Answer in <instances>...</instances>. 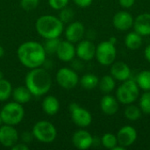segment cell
<instances>
[{
    "mask_svg": "<svg viewBox=\"0 0 150 150\" xmlns=\"http://www.w3.org/2000/svg\"><path fill=\"white\" fill-rule=\"evenodd\" d=\"M94 138L92 135L84 129L77 130L74 133L72 136V143L73 145L80 150H85L90 149L93 145Z\"/></svg>",
    "mask_w": 150,
    "mask_h": 150,
    "instance_id": "obj_15",
    "label": "cell"
},
{
    "mask_svg": "<svg viewBox=\"0 0 150 150\" xmlns=\"http://www.w3.org/2000/svg\"><path fill=\"white\" fill-rule=\"evenodd\" d=\"M140 90L144 91H150V70L141 71L135 79Z\"/></svg>",
    "mask_w": 150,
    "mask_h": 150,
    "instance_id": "obj_25",
    "label": "cell"
},
{
    "mask_svg": "<svg viewBox=\"0 0 150 150\" xmlns=\"http://www.w3.org/2000/svg\"><path fill=\"white\" fill-rule=\"evenodd\" d=\"M95 57L103 66H111L116 60L117 49L115 44L109 40L102 41L96 47Z\"/></svg>",
    "mask_w": 150,
    "mask_h": 150,
    "instance_id": "obj_7",
    "label": "cell"
},
{
    "mask_svg": "<svg viewBox=\"0 0 150 150\" xmlns=\"http://www.w3.org/2000/svg\"><path fill=\"white\" fill-rule=\"evenodd\" d=\"M40 0H20V6L25 11H33L38 7Z\"/></svg>",
    "mask_w": 150,
    "mask_h": 150,
    "instance_id": "obj_32",
    "label": "cell"
},
{
    "mask_svg": "<svg viewBox=\"0 0 150 150\" xmlns=\"http://www.w3.org/2000/svg\"><path fill=\"white\" fill-rule=\"evenodd\" d=\"M11 96L15 102L23 105L29 102L33 95L28 90V88L25 85V86H18L14 90H12Z\"/></svg>",
    "mask_w": 150,
    "mask_h": 150,
    "instance_id": "obj_21",
    "label": "cell"
},
{
    "mask_svg": "<svg viewBox=\"0 0 150 150\" xmlns=\"http://www.w3.org/2000/svg\"><path fill=\"white\" fill-rule=\"evenodd\" d=\"M35 28L37 33L45 39L59 38L63 33L64 24L54 15H43L37 19Z\"/></svg>",
    "mask_w": 150,
    "mask_h": 150,
    "instance_id": "obj_3",
    "label": "cell"
},
{
    "mask_svg": "<svg viewBox=\"0 0 150 150\" xmlns=\"http://www.w3.org/2000/svg\"><path fill=\"white\" fill-rule=\"evenodd\" d=\"M55 54L57 55L58 59H60L62 62H71L74 60L76 56V47L74 46V43L67 40H61Z\"/></svg>",
    "mask_w": 150,
    "mask_h": 150,
    "instance_id": "obj_16",
    "label": "cell"
},
{
    "mask_svg": "<svg viewBox=\"0 0 150 150\" xmlns=\"http://www.w3.org/2000/svg\"><path fill=\"white\" fill-rule=\"evenodd\" d=\"M137 131L132 126H124L122 127L118 134H117V140L118 144L123 146L124 148H128L132 146L135 141L137 140Z\"/></svg>",
    "mask_w": 150,
    "mask_h": 150,
    "instance_id": "obj_13",
    "label": "cell"
},
{
    "mask_svg": "<svg viewBox=\"0 0 150 150\" xmlns=\"http://www.w3.org/2000/svg\"><path fill=\"white\" fill-rule=\"evenodd\" d=\"M109 41H111L112 43L115 44V43L117 42V40L115 39V37H111V38H110V40H109Z\"/></svg>",
    "mask_w": 150,
    "mask_h": 150,
    "instance_id": "obj_40",
    "label": "cell"
},
{
    "mask_svg": "<svg viewBox=\"0 0 150 150\" xmlns=\"http://www.w3.org/2000/svg\"><path fill=\"white\" fill-rule=\"evenodd\" d=\"M85 34V28L80 21L70 22L65 29L66 40L72 43H78Z\"/></svg>",
    "mask_w": 150,
    "mask_h": 150,
    "instance_id": "obj_14",
    "label": "cell"
},
{
    "mask_svg": "<svg viewBox=\"0 0 150 150\" xmlns=\"http://www.w3.org/2000/svg\"><path fill=\"white\" fill-rule=\"evenodd\" d=\"M144 55H145V58L147 59V61L150 62V44L148 45L144 50Z\"/></svg>",
    "mask_w": 150,
    "mask_h": 150,
    "instance_id": "obj_38",
    "label": "cell"
},
{
    "mask_svg": "<svg viewBox=\"0 0 150 150\" xmlns=\"http://www.w3.org/2000/svg\"><path fill=\"white\" fill-rule=\"evenodd\" d=\"M99 78L94 74H85L79 79V83L84 90H93L98 86Z\"/></svg>",
    "mask_w": 150,
    "mask_h": 150,
    "instance_id": "obj_24",
    "label": "cell"
},
{
    "mask_svg": "<svg viewBox=\"0 0 150 150\" xmlns=\"http://www.w3.org/2000/svg\"><path fill=\"white\" fill-rule=\"evenodd\" d=\"M124 113H125V117L128 120H131V121L138 120L142 115V112L141 108L134 104L127 105Z\"/></svg>",
    "mask_w": 150,
    "mask_h": 150,
    "instance_id": "obj_26",
    "label": "cell"
},
{
    "mask_svg": "<svg viewBox=\"0 0 150 150\" xmlns=\"http://www.w3.org/2000/svg\"><path fill=\"white\" fill-rule=\"evenodd\" d=\"M115 87H116V80L112 77V75H105L99 79L98 88L102 92L105 94H109L115 89Z\"/></svg>",
    "mask_w": 150,
    "mask_h": 150,
    "instance_id": "obj_23",
    "label": "cell"
},
{
    "mask_svg": "<svg viewBox=\"0 0 150 150\" xmlns=\"http://www.w3.org/2000/svg\"><path fill=\"white\" fill-rule=\"evenodd\" d=\"M2 124H3V120H2V118H1V115H0V127L2 126Z\"/></svg>",
    "mask_w": 150,
    "mask_h": 150,
    "instance_id": "obj_42",
    "label": "cell"
},
{
    "mask_svg": "<svg viewBox=\"0 0 150 150\" xmlns=\"http://www.w3.org/2000/svg\"><path fill=\"white\" fill-rule=\"evenodd\" d=\"M101 144L103 145L104 148L107 149L112 150V149L118 145V140L117 136L112 133H106L101 137Z\"/></svg>",
    "mask_w": 150,
    "mask_h": 150,
    "instance_id": "obj_28",
    "label": "cell"
},
{
    "mask_svg": "<svg viewBox=\"0 0 150 150\" xmlns=\"http://www.w3.org/2000/svg\"><path fill=\"white\" fill-rule=\"evenodd\" d=\"M0 115L3 120V124L17 126L24 119L25 110L21 104L15 101L7 103L2 108Z\"/></svg>",
    "mask_w": 150,
    "mask_h": 150,
    "instance_id": "obj_5",
    "label": "cell"
},
{
    "mask_svg": "<svg viewBox=\"0 0 150 150\" xmlns=\"http://www.w3.org/2000/svg\"><path fill=\"white\" fill-rule=\"evenodd\" d=\"M18 136L14 126L4 124L0 127V144L2 146L11 149L18 142Z\"/></svg>",
    "mask_w": 150,
    "mask_h": 150,
    "instance_id": "obj_10",
    "label": "cell"
},
{
    "mask_svg": "<svg viewBox=\"0 0 150 150\" xmlns=\"http://www.w3.org/2000/svg\"><path fill=\"white\" fill-rule=\"evenodd\" d=\"M75 16V12L73 11V9L69 8V7H64L62 10H60V13H59V18L61 19V21L63 24L66 23H70L72 21V19L74 18Z\"/></svg>",
    "mask_w": 150,
    "mask_h": 150,
    "instance_id": "obj_31",
    "label": "cell"
},
{
    "mask_svg": "<svg viewBox=\"0 0 150 150\" xmlns=\"http://www.w3.org/2000/svg\"><path fill=\"white\" fill-rule=\"evenodd\" d=\"M140 96V88L135 80L129 78L122 82L116 91V98L119 103L125 105L134 104Z\"/></svg>",
    "mask_w": 150,
    "mask_h": 150,
    "instance_id": "obj_4",
    "label": "cell"
},
{
    "mask_svg": "<svg viewBox=\"0 0 150 150\" xmlns=\"http://www.w3.org/2000/svg\"><path fill=\"white\" fill-rule=\"evenodd\" d=\"M139 107L141 108L142 113L150 114V91H145L140 98Z\"/></svg>",
    "mask_w": 150,
    "mask_h": 150,
    "instance_id": "obj_30",
    "label": "cell"
},
{
    "mask_svg": "<svg viewBox=\"0 0 150 150\" xmlns=\"http://www.w3.org/2000/svg\"><path fill=\"white\" fill-rule=\"evenodd\" d=\"M100 109L106 115H114L120 109L119 101L115 97L106 94L100 100Z\"/></svg>",
    "mask_w": 150,
    "mask_h": 150,
    "instance_id": "obj_19",
    "label": "cell"
},
{
    "mask_svg": "<svg viewBox=\"0 0 150 150\" xmlns=\"http://www.w3.org/2000/svg\"><path fill=\"white\" fill-rule=\"evenodd\" d=\"M111 75L120 82H124L131 77V69L124 62H114L111 65Z\"/></svg>",
    "mask_w": 150,
    "mask_h": 150,
    "instance_id": "obj_17",
    "label": "cell"
},
{
    "mask_svg": "<svg viewBox=\"0 0 150 150\" xmlns=\"http://www.w3.org/2000/svg\"><path fill=\"white\" fill-rule=\"evenodd\" d=\"M71 113V120L75 125L81 128L89 127L92 122V116L91 112L85 108L81 107L76 103H71L69 106Z\"/></svg>",
    "mask_w": 150,
    "mask_h": 150,
    "instance_id": "obj_8",
    "label": "cell"
},
{
    "mask_svg": "<svg viewBox=\"0 0 150 150\" xmlns=\"http://www.w3.org/2000/svg\"><path fill=\"white\" fill-rule=\"evenodd\" d=\"M96 54V46L89 40H82L78 42L76 47V55L84 62L91 61L95 58Z\"/></svg>",
    "mask_w": 150,
    "mask_h": 150,
    "instance_id": "obj_11",
    "label": "cell"
},
{
    "mask_svg": "<svg viewBox=\"0 0 150 150\" xmlns=\"http://www.w3.org/2000/svg\"><path fill=\"white\" fill-rule=\"evenodd\" d=\"M133 15L127 11H120L114 14L112 18L113 26L121 32H126L130 30L134 25Z\"/></svg>",
    "mask_w": 150,
    "mask_h": 150,
    "instance_id": "obj_12",
    "label": "cell"
},
{
    "mask_svg": "<svg viewBox=\"0 0 150 150\" xmlns=\"http://www.w3.org/2000/svg\"><path fill=\"white\" fill-rule=\"evenodd\" d=\"M41 106H42V110L44 111L46 114L49 116H53V115H55L59 112L60 102L58 98H55L54 96L48 95L43 99Z\"/></svg>",
    "mask_w": 150,
    "mask_h": 150,
    "instance_id": "obj_20",
    "label": "cell"
},
{
    "mask_svg": "<svg viewBox=\"0 0 150 150\" xmlns=\"http://www.w3.org/2000/svg\"><path fill=\"white\" fill-rule=\"evenodd\" d=\"M4 54V49L2 46H0V58Z\"/></svg>",
    "mask_w": 150,
    "mask_h": 150,
    "instance_id": "obj_39",
    "label": "cell"
},
{
    "mask_svg": "<svg viewBox=\"0 0 150 150\" xmlns=\"http://www.w3.org/2000/svg\"><path fill=\"white\" fill-rule=\"evenodd\" d=\"M17 55L22 65L32 69L41 67L45 63L47 53L40 42L26 41L18 47Z\"/></svg>",
    "mask_w": 150,
    "mask_h": 150,
    "instance_id": "obj_1",
    "label": "cell"
},
{
    "mask_svg": "<svg viewBox=\"0 0 150 150\" xmlns=\"http://www.w3.org/2000/svg\"><path fill=\"white\" fill-rule=\"evenodd\" d=\"M34 137H33V133L32 132H24V133H22L21 134V141H22V142H24V143H25V144H29L32 141H33V139Z\"/></svg>",
    "mask_w": 150,
    "mask_h": 150,
    "instance_id": "obj_34",
    "label": "cell"
},
{
    "mask_svg": "<svg viewBox=\"0 0 150 150\" xmlns=\"http://www.w3.org/2000/svg\"><path fill=\"white\" fill-rule=\"evenodd\" d=\"M11 150H29V147L27 144L24 142H17L13 147H11Z\"/></svg>",
    "mask_w": 150,
    "mask_h": 150,
    "instance_id": "obj_37",
    "label": "cell"
},
{
    "mask_svg": "<svg viewBox=\"0 0 150 150\" xmlns=\"http://www.w3.org/2000/svg\"><path fill=\"white\" fill-rule=\"evenodd\" d=\"M142 43H143L142 36L134 31L128 33L125 38V45L130 50L139 49L142 46Z\"/></svg>",
    "mask_w": 150,
    "mask_h": 150,
    "instance_id": "obj_22",
    "label": "cell"
},
{
    "mask_svg": "<svg viewBox=\"0 0 150 150\" xmlns=\"http://www.w3.org/2000/svg\"><path fill=\"white\" fill-rule=\"evenodd\" d=\"M3 78H4V74H3L2 71H0V79H3Z\"/></svg>",
    "mask_w": 150,
    "mask_h": 150,
    "instance_id": "obj_41",
    "label": "cell"
},
{
    "mask_svg": "<svg viewBox=\"0 0 150 150\" xmlns=\"http://www.w3.org/2000/svg\"><path fill=\"white\" fill-rule=\"evenodd\" d=\"M69 4V0H48L49 6L54 10H62Z\"/></svg>",
    "mask_w": 150,
    "mask_h": 150,
    "instance_id": "obj_33",
    "label": "cell"
},
{
    "mask_svg": "<svg viewBox=\"0 0 150 150\" xmlns=\"http://www.w3.org/2000/svg\"><path fill=\"white\" fill-rule=\"evenodd\" d=\"M12 93V86L11 83L3 78L0 79V101L7 100Z\"/></svg>",
    "mask_w": 150,
    "mask_h": 150,
    "instance_id": "obj_27",
    "label": "cell"
},
{
    "mask_svg": "<svg viewBox=\"0 0 150 150\" xmlns=\"http://www.w3.org/2000/svg\"><path fill=\"white\" fill-rule=\"evenodd\" d=\"M60 42H61V40L59 38L46 39V42L43 45L46 53L48 54H54L57 51Z\"/></svg>",
    "mask_w": 150,
    "mask_h": 150,
    "instance_id": "obj_29",
    "label": "cell"
},
{
    "mask_svg": "<svg viewBox=\"0 0 150 150\" xmlns=\"http://www.w3.org/2000/svg\"><path fill=\"white\" fill-rule=\"evenodd\" d=\"M135 1L136 0H119V3L121 7L128 9V8H131L135 4Z\"/></svg>",
    "mask_w": 150,
    "mask_h": 150,
    "instance_id": "obj_36",
    "label": "cell"
},
{
    "mask_svg": "<svg viewBox=\"0 0 150 150\" xmlns=\"http://www.w3.org/2000/svg\"><path fill=\"white\" fill-rule=\"evenodd\" d=\"M73 1L77 6L81 8H86L91 4L93 0H73Z\"/></svg>",
    "mask_w": 150,
    "mask_h": 150,
    "instance_id": "obj_35",
    "label": "cell"
},
{
    "mask_svg": "<svg viewBox=\"0 0 150 150\" xmlns=\"http://www.w3.org/2000/svg\"><path fill=\"white\" fill-rule=\"evenodd\" d=\"M33 137L42 143H51L57 137L55 127L47 120H40L34 124L32 129Z\"/></svg>",
    "mask_w": 150,
    "mask_h": 150,
    "instance_id": "obj_6",
    "label": "cell"
},
{
    "mask_svg": "<svg viewBox=\"0 0 150 150\" xmlns=\"http://www.w3.org/2000/svg\"><path fill=\"white\" fill-rule=\"evenodd\" d=\"M25 86L33 96L40 97L47 94L52 86V78L45 69H32L25 76Z\"/></svg>",
    "mask_w": 150,
    "mask_h": 150,
    "instance_id": "obj_2",
    "label": "cell"
},
{
    "mask_svg": "<svg viewBox=\"0 0 150 150\" xmlns=\"http://www.w3.org/2000/svg\"><path fill=\"white\" fill-rule=\"evenodd\" d=\"M134 32L142 37L150 35V13L145 12L139 14L134 19L133 25Z\"/></svg>",
    "mask_w": 150,
    "mask_h": 150,
    "instance_id": "obj_18",
    "label": "cell"
},
{
    "mask_svg": "<svg viewBox=\"0 0 150 150\" xmlns=\"http://www.w3.org/2000/svg\"><path fill=\"white\" fill-rule=\"evenodd\" d=\"M77 73L69 68H62L56 73L57 83L65 90H72L79 83Z\"/></svg>",
    "mask_w": 150,
    "mask_h": 150,
    "instance_id": "obj_9",
    "label": "cell"
}]
</instances>
